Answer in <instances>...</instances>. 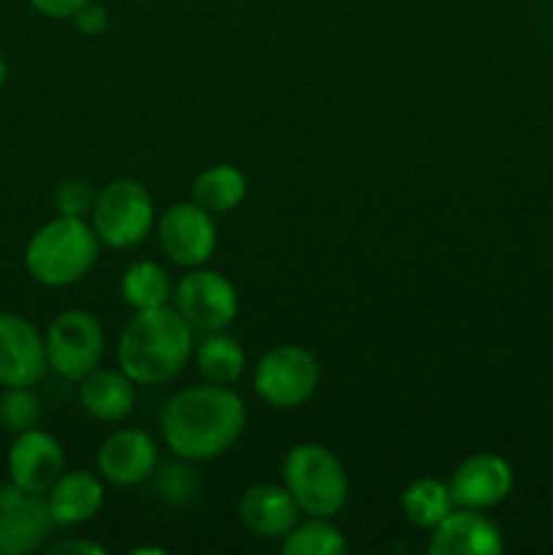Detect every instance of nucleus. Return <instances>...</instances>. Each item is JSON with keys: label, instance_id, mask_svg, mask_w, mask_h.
Returning <instances> with one entry per match:
<instances>
[{"label": "nucleus", "instance_id": "f257e3e1", "mask_svg": "<svg viewBox=\"0 0 553 555\" xmlns=\"http://www.w3.org/2000/svg\"><path fill=\"white\" fill-rule=\"evenodd\" d=\"M247 426V404L231 385H190L173 393L160 412L166 448L184 461L226 455Z\"/></svg>", "mask_w": 553, "mask_h": 555}, {"label": "nucleus", "instance_id": "f03ea898", "mask_svg": "<svg viewBox=\"0 0 553 555\" xmlns=\"http://www.w3.org/2000/svg\"><path fill=\"white\" fill-rule=\"evenodd\" d=\"M190 356L193 328L171 304L136 312L117 339V366L141 388L177 379Z\"/></svg>", "mask_w": 553, "mask_h": 555}, {"label": "nucleus", "instance_id": "7ed1b4c3", "mask_svg": "<svg viewBox=\"0 0 553 555\" xmlns=\"http://www.w3.org/2000/svg\"><path fill=\"white\" fill-rule=\"evenodd\" d=\"M101 247V238L85 217L57 215L30 236L25 269L38 285L70 287L95 269Z\"/></svg>", "mask_w": 553, "mask_h": 555}, {"label": "nucleus", "instance_id": "20e7f679", "mask_svg": "<svg viewBox=\"0 0 553 555\" xmlns=\"http://www.w3.org/2000/svg\"><path fill=\"white\" fill-rule=\"evenodd\" d=\"M282 482L307 518H336L350 499L345 464L320 442H298L287 450Z\"/></svg>", "mask_w": 553, "mask_h": 555}, {"label": "nucleus", "instance_id": "39448f33", "mask_svg": "<svg viewBox=\"0 0 553 555\" xmlns=\"http://www.w3.org/2000/svg\"><path fill=\"white\" fill-rule=\"evenodd\" d=\"M155 201L139 179H114L95 193L90 225L103 247L133 249L155 231Z\"/></svg>", "mask_w": 553, "mask_h": 555}, {"label": "nucleus", "instance_id": "423d86ee", "mask_svg": "<svg viewBox=\"0 0 553 555\" xmlns=\"http://www.w3.org/2000/svg\"><path fill=\"white\" fill-rule=\"evenodd\" d=\"M253 388L274 410H298L320 388V361L301 345H276L255 363Z\"/></svg>", "mask_w": 553, "mask_h": 555}, {"label": "nucleus", "instance_id": "0eeeda50", "mask_svg": "<svg viewBox=\"0 0 553 555\" xmlns=\"http://www.w3.org/2000/svg\"><path fill=\"white\" fill-rule=\"evenodd\" d=\"M43 341H47L49 369L70 383H79L92 369L101 366L106 352L101 320L87 309H65L54 314Z\"/></svg>", "mask_w": 553, "mask_h": 555}, {"label": "nucleus", "instance_id": "6e6552de", "mask_svg": "<svg viewBox=\"0 0 553 555\" xmlns=\"http://www.w3.org/2000/svg\"><path fill=\"white\" fill-rule=\"evenodd\" d=\"M173 309L193 331H226L239 314V291L222 271L195 266L173 287Z\"/></svg>", "mask_w": 553, "mask_h": 555}, {"label": "nucleus", "instance_id": "1a4fd4ad", "mask_svg": "<svg viewBox=\"0 0 553 555\" xmlns=\"http://www.w3.org/2000/svg\"><path fill=\"white\" fill-rule=\"evenodd\" d=\"M163 255L179 269L206 266L217 249L215 215L201 209L193 198L171 204L155 222Z\"/></svg>", "mask_w": 553, "mask_h": 555}, {"label": "nucleus", "instance_id": "9d476101", "mask_svg": "<svg viewBox=\"0 0 553 555\" xmlns=\"http://www.w3.org/2000/svg\"><path fill=\"white\" fill-rule=\"evenodd\" d=\"M57 529L47 496L5 482L0 486V555L36 553Z\"/></svg>", "mask_w": 553, "mask_h": 555}, {"label": "nucleus", "instance_id": "9b49d317", "mask_svg": "<svg viewBox=\"0 0 553 555\" xmlns=\"http://www.w3.org/2000/svg\"><path fill=\"white\" fill-rule=\"evenodd\" d=\"M160 464L157 442L141 428H117L95 453V472L106 486L136 488L150 480Z\"/></svg>", "mask_w": 553, "mask_h": 555}, {"label": "nucleus", "instance_id": "f8f14e48", "mask_svg": "<svg viewBox=\"0 0 553 555\" xmlns=\"http://www.w3.org/2000/svg\"><path fill=\"white\" fill-rule=\"evenodd\" d=\"M47 341L27 318L0 312V385H36L47 374Z\"/></svg>", "mask_w": 553, "mask_h": 555}, {"label": "nucleus", "instance_id": "ddd939ff", "mask_svg": "<svg viewBox=\"0 0 553 555\" xmlns=\"http://www.w3.org/2000/svg\"><path fill=\"white\" fill-rule=\"evenodd\" d=\"M515 475L507 459L497 453H475L455 466L448 488L455 507L493 509L513 493Z\"/></svg>", "mask_w": 553, "mask_h": 555}, {"label": "nucleus", "instance_id": "4468645a", "mask_svg": "<svg viewBox=\"0 0 553 555\" xmlns=\"http://www.w3.org/2000/svg\"><path fill=\"white\" fill-rule=\"evenodd\" d=\"M65 472V453L52 434L41 428L16 434L9 448V480L30 493L47 496Z\"/></svg>", "mask_w": 553, "mask_h": 555}, {"label": "nucleus", "instance_id": "2eb2a0df", "mask_svg": "<svg viewBox=\"0 0 553 555\" xmlns=\"http://www.w3.org/2000/svg\"><path fill=\"white\" fill-rule=\"evenodd\" d=\"M426 551L432 555H499L504 551V537L483 509L453 507L432 529Z\"/></svg>", "mask_w": 553, "mask_h": 555}, {"label": "nucleus", "instance_id": "dca6fc26", "mask_svg": "<svg viewBox=\"0 0 553 555\" xmlns=\"http://www.w3.org/2000/svg\"><path fill=\"white\" fill-rule=\"evenodd\" d=\"M239 520L260 540H282L301 520V509L285 482H255L239 499Z\"/></svg>", "mask_w": 553, "mask_h": 555}, {"label": "nucleus", "instance_id": "f3484780", "mask_svg": "<svg viewBox=\"0 0 553 555\" xmlns=\"http://www.w3.org/2000/svg\"><path fill=\"white\" fill-rule=\"evenodd\" d=\"M49 509H52L54 524L68 529V526L90 524L106 504V482L98 472L70 469L57 477L47 491Z\"/></svg>", "mask_w": 553, "mask_h": 555}, {"label": "nucleus", "instance_id": "a211bd4d", "mask_svg": "<svg viewBox=\"0 0 553 555\" xmlns=\"http://www.w3.org/2000/svg\"><path fill=\"white\" fill-rule=\"evenodd\" d=\"M139 385L123 369H92L79 379V404L92 421L119 423L133 412Z\"/></svg>", "mask_w": 553, "mask_h": 555}, {"label": "nucleus", "instance_id": "6ab92c4d", "mask_svg": "<svg viewBox=\"0 0 553 555\" xmlns=\"http://www.w3.org/2000/svg\"><path fill=\"white\" fill-rule=\"evenodd\" d=\"M190 198L209 215H231L247 198V177L231 163H215L195 177Z\"/></svg>", "mask_w": 553, "mask_h": 555}, {"label": "nucleus", "instance_id": "aec40b11", "mask_svg": "<svg viewBox=\"0 0 553 555\" xmlns=\"http://www.w3.org/2000/svg\"><path fill=\"white\" fill-rule=\"evenodd\" d=\"M195 369L211 385H231L239 383L247 369V352L233 336L226 331H211L195 350Z\"/></svg>", "mask_w": 553, "mask_h": 555}, {"label": "nucleus", "instance_id": "412c9836", "mask_svg": "<svg viewBox=\"0 0 553 555\" xmlns=\"http://www.w3.org/2000/svg\"><path fill=\"white\" fill-rule=\"evenodd\" d=\"M453 507L448 482L437 480V477H417L401 491V515L415 529H437Z\"/></svg>", "mask_w": 553, "mask_h": 555}, {"label": "nucleus", "instance_id": "4be33fe9", "mask_svg": "<svg viewBox=\"0 0 553 555\" xmlns=\"http://www.w3.org/2000/svg\"><path fill=\"white\" fill-rule=\"evenodd\" d=\"M119 293H123V301L133 312H144V309L168 307L173 298V285L168 280V271L160 263H155V260H133L125 269Z\"/></svg>", "mask_w": 553, "mask_h": 555}, {"label": "nucleus", "instance_id": "5701e85b", "mask_svg": "<svg viewBox=\"0 0 553 555\" xmlns=\"http://www.w3.org/2000/svg\"><path fill=\"white\" fill-rule=\"evenodd\" d=\"M280 542V551L285 555H345L350 551L347 537L334 518L298 520Z\"/></svg>", "mask_w": 553, "mask_h": 555}, {"label": "nucleus", "instance_id": "b1692460", "mask_svg": "<svg viewBox=\"0 0 553 555\" xmlns=\"http://www.w3.org/2000/svg\"><path fill=\"white\" fill-rule=\"evenodd\" d=\"M193 461L177 459L171 464H157L155 475L150 477L152 488L166 504H190L201 493V480L193 472Z\"/></svg>", "mask_w": 553, "mask_h": 555}, {"label": "nucleus", "instance_id": "393cba45", "mask_svg": "<svg viewBox=\"0 0 553 555\" xmlns=\"http://www.w3.org/2000/svg\"><path fill=\"white\" fill-rule=\"evenodd\" d=\"M41 421V399L33 393V385L3 388L0 393V426L9 434H22L38 428Z\"/></svg>", "mask_w": 553, "mask_h": 555}, {"label": "nucleus", "instance_id": "a878e982", "mask_svg": "<svg viewBox=\"0 0 553 555\" xmlns=\"http://www.w3.org/2000/svg\"><path fill=\"white\" fill-rule=\"evenodd\" d=\"M95 193L92 184L81 177H70L60 182L57 193H54V204H57V215L65 217H90L92 204H95Z\"/></svg>", "mask_w": 553, "mask_h": 555}, {"label": "nucleus", "instance_id": "bb28decb", "mask_svg": "<svg viewBox=\"0 0 553 555\" xmlns=\"http://www.w3.org/2000/svg\"><path fill=\"white\" fill-rule=\"evenodd\" d=\"M70 22H74L76 30L85 33V36H101V33L108 30V11L106 5L90 0L79 14H74V20Z\"/></svg>", "mask_w": 553, "mask_h": 555}, {"label": "nucleus", "instance_id": "cd10ccee", "mask_svg": "<svg viewBox=\"0 0 553 555\" xmlns=\"http://www.w3.org/2000/svg\"><path fill=\"white\" fill-rule=\"evenodd\" d=\"M38 14L49 16V20H74L90 0H27Z\"/></svg>", "mask_w": 553, "mask_h": 555}, {"label": "nucleus", "instance_id": "c85d7f7f", "mask_svg": "<svg viewBox=\"0 0 553 555\" xmlns=\"http://www.w3.org/2000/svg\"><path fill=\"white\" fill-rule=\"evenodd\" d=\"M49 553L52 555H106V547L90 540H79V537H68V540H60L57 545L49 547Z\"/></svg>", "mask_w": 553, "mask_h": 555}, {"label": "nucleus", "instance_id": "c756f323", "mask_svg": "<svg viewBox=\"0 0 553 555\" xmlns=\"http://www.w3.org/2000/svg\"><path fill=\"white\" fill-rule=\"evenodd\" d=\"M5 79H9V68H5V60L0 57V90L5 87Z\"/></svg>", "mask_w": 553, "mask_h": 555}]
</instances>
